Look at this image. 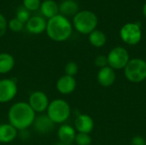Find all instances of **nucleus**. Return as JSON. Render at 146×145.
I'll return each mask as SVG.
<instances>
[{
    "label": "nucleus",
    "mask_w": 146,
    "mask_h": 145,
    "mask_svg": "<svg viewBox=\"0 0 146 145\" xmlns=\"http://www.w3.org/2000/svg\"><path fill=\"white\" fill-rule=\"evenodd\" d=\"M126 78L133 83H140L146 79L145 61L134 58L129 60L128 63L124 68Z\"/></svg>",
    "instance_id": "obj_5"
},
{
    "label": "nucleus",
    "mask_w": 146,
    "mask_h": 145,
    "mask_svg": "<svg viewBox=\"0 0 146 145\" xmlns=\"http://www.w3.org/2000/svg\"><path fill=\"white\" fill-rule=\"evenodd\" d=\"M30 12L26 9L24 7L22 8H20L17 12H16V16L15 18L18 19L21 22H22L23 24H26L27 22V21L30 19Z\"/></svg>",
    "instance_id": "obj_25"
},
{
    "label": "nucleus",
    "mask_w": 146,
    "mask_h": 145,
    "mask_svg": "<svg viewBox=\"0 0 146 145\" xmlns=\"http://www.w3.org/2000/svg\"><path fill=\"white\" fill-rule=\"evenodd\" d=\"M18 134V131L9 123L0 125V143L9 144L13 142Z\"/></svg>",
    "instance_id": "obj_16"
},
{
    "label": "nucleus",
    "mask_w": 146,
    "mask_h": 145,
    "mask_svg": "<svg viewBox=\"0 0 146 145\" xmlns=\"http://www.w3.org/2000/svg\"><path fill=\"white\" fill-rule=\"evenodd\" d=\"M132 145H146L145 139L141 136H135L132 138Z\"/></svg>",
    "instance_id": "obj_28"
},
{
    "label": "nucleus",
    "mask_w": 146,
    "mask_h": 145,
    "mask_svg": "<svg viewBox=\"0 0 146 145\" xmlns=\"http://www.w3.org/2000/svg\"><path fill=\"white\" fill-rule=\"evenodd\" d=\"M15 61L9 53H0V74H6L11 72L15 67Z\"/></svg>",
    "instance_id": "obj_18"
},
{
    "label": "nucleus",
    "mask_w": 146,
    "mask_h": 145,
    "mask_svg": "<svg viewBox=\"0 0 146 145\" xmlns=\"http://www.w3.org/2000/svg\"><path fill=\"white\" fill-rule=\"evenodd\" d=\"M23 7L27 9L29 12L36 11L39 9L41 5V0H23L22 1Z\"/></svg>",
    "instance_id": "obj_22"
},
{
    "label": "nucleus",
    "mask_w": 146,
    "mask_h": 145,
    "mask_svg": "<svg viewBox=\"0 0 146 145\" xmlns=\"http://www.w3.org/2000/svg\"><path fill=\"white\" fill-rule=\"evenodd\" d=\"M107 58L109 67L114 70L124 69L129 62V54L125 48L115 47L110 51Z\"/></svg>",
    "instance_id": "obj_6"
},
{
    "label": "nucleus",
    "mask_w": 146,
    "mask_h": 145,
    "mask_svg": "<svg viewBox=\"0 0 146 145\" xmlns=\"http://www.w3.org/2000/svg\"><path fill=\"white\" fill-rule=\"evenodd\" d=\"M107 38L104 32L100 30H94L89 34V42L90 44L97 48L103 47L106 43Z\"/></svg>",
    "instance_id": "obj_20"
},
{
    "label": "nucleus",
    "mask_w": 146,
    "mask_h": 145,
    "mask_svg": "<svg viewBox=\"0 0 146 145\" xmlns=\"http://www.w3.org/2000/svg\"><path fill=\"white\" fill-rule=\"evenodd\" d=\"M47 21L43 16L34 15L31 16L27 22L25 24L26 29L32 34H40L46 30Z\"/></svg>",
    "instance_id": "obj_11"
},
{
    "label": "nucleus",
    "mask_w": 146,
    "mask_h": 145,
    "mask_svg": "<svg viewBox=\"0 0 146 145\" xmlns=\"http://www.w3.org/2000/svg\"><path fill=\"white\" fill-rule=\"evenodd\" d=\"M76 136L75 129L70 125L63 124L62 125L57 131V137L60 143L66 144H72L74 142V138Z\"/></svg>",
    "instance_id": "obj_15"
},
{
    "label": "nucleus",
    "mask_w": 146,
    "mask_h": 145,
    "mask_svg": "<svg viewBox=\"0 0 146 145\" xmlns=\"http://www.w3.org/2000/svg\"><path fill=\"white\" fill-rule=\"evenodd\" d=\"M36 118V113L26 102L14 103L9 109V123L17 131H25L33 126Z\"/></svg>",
    "instance_id": "obj_1"
},
{
    "label": "nucleus",
    "mask_w": 146,
    "mask_h": 145,
    "mask_svg": "<svg viewBox=\"0 0 146 145\" xmlns=\"http://www.w3.org/2000/svg\"><path fill=\"white\" fill-rule=\"evenodd\" d=\"M120 36L126 44L130 45L137 44L142 38L139 25L136 23L125 24L120 31Z\"/></svg>",
    "instance_id": "obj_7"
},
{
    "label": "nucleus",
    "mask_w": 146,
    "mask_h": 145,
    "mask_svg": "<svg viewBox=\"0 0 146 145\" xmlns=\"http://www.w3.org/2000/svg\"><path fill=\"white\" fill-rule=\"evenodd\" d=\"M145 62H146V59H145Z\"/></svg>",
    "instance_id": "obj_32"
},
{
    "label": "nucleus",
    "mask_w": 146,
    "mask_h": 145,
    "mask_svg": "<svg viewBox=\"0 0 146 145\" xmlns=\"http://www.w3.org/2000/svg\"><path fill=\"white\" fill-rule=\"evenodd\" d=\"M56 145H72V144H62V143H58L57 144H56Z\"/></svg>",
    "instance_id": "obj_30"
},
{
    "label": "nucleus",
    "mask_w": 146,
    "mask_h": 145,
    "mask_svg": "<svg viewBox=\"0 0 146 145\" xmlns=\"http://www.w3.org/2000/svg\"><path fill=\"white\" fill-rule=\"evenodd\" d=\"M76 85L77 83L74 77L68 76L66 74L61 76L57 79L56 84L57 91L62 95H68L73 93L76 89Z\"/></svg>",
    "instance_id": "obj_10"
},
{
    "label": "nucleus",
    "mask_w": 146,
    "mask_h": 145,
    "mask_svg": "<svg viewBox=\"0 0 146 145\" xmlns=\"http://www.w3.org/2000/svg\"><path fill=\"white\" fill-rule=\"evenodd\" d=\"M59 12L64 16H74L79 12V5L74 0H63L59 4Z\"/></svg>",
    "instance_id": "obj_19"
},
{
    "label": "nucleus",
    "mask_w": 146,
    "mask_h": 145,
    "mask_svg": "<svg viewBox=\"0 0 146 145\" xmlns=\"http://www.w3.org/2000/svg\"><path fill=\"white\" fill-rule=\"evenodd\" d=\"M74 142L76 143L77 145H91L92 138H91L90 134L78 132L75 136Z\"/></svg>",
    "instance_id": "obj_21"
},
{
    "label": "nucleus",
    "mask_w": 146,
    "mask_h": 145,
    "mask_svg": "<svg viewBox=\"0 0 146 145\" xmlns=\"http://www.w3.org/2000/svg\"><path fill=\"white\" fill-rule=\"evenodd\" d=\"M28 104L35 113H44L48 109L50 100L44 92L36 91L30 95Z\"/></svg>",
    "instance_id": "obj_9"
},
{
    "label": "nucleus",
    "mask_w": 146,
    "mask_h": 145,
    "mask_svg": "<svg viewBox=\"0 0 146 145\" xmlns=\"http://www.w3.org/2000/svg\"><path fill=\"white\" fill-rule=\"evenodd\" d=\"M94 63L98 68H105L108 65V58L104 55H99L95 58Z\"/></svg>",
    "instance_id": "obj_26"
},
{
    "label": "nucleus",
    "mask_w": 146,
    "mask_h": 145,
    "mask_svg": "<svg viewBox=\"0 0 146 145\" xmlns=\"http://www.w3.org/2000/svg\"><path fill=\"white\" fill-rule=\"evenodd\" d=\"M42 1H44V0H42Z\"/></svg>",
    "instance_id": "obj_31"
},
{
    "label": "nucleus",
    "mask_w": 146,
    "mask_h": 145,
    "mask_svg": "<svg viewBox=\"0 0 146 145\" xmlns=\"http://www.w3.org/2000/svg\"><path fill=\"white\" fill-rule=\"evenodd\" d=\"M33 126L38 133L46 134L53 130L55 124L47 116V115H42L35 118Z\"/></svg>",
    "instance_id": "obj_13"
},
{
    "label": "nucleus",
    "mask_w": 146,
    "mask_h": 145,
    "mask_svg": "<svg viewBox=\"0 0 146 145\" xmlns=\"http://www.w3.org/2000/svg\"><path fill=\"white\" fill-rule=\"evenodd\" d=\"M98 25L97 15L90 10L79 11L73 18V26L81 34H90L96 30Z\"/></svg>",
    "instance_id": "obj_4"
},
{
    "label": "nucleus",
    "mask_w": 146,
    "mask_h": 145,
    "mask_svg": "<svg viewBox=\"0 0 146 145\" xmlns=\"http://www.w3.org/2000/svg\"><path fill=\"white\" fill-rule=\"evenodd\" d=\"M98 82L104 87H109L112 85L115 80V73L113 68L107 66L103 68L98 73Z\"/></svg>",
    "instance_id": "obj_14"
},
{
    "label": "nucleus",
    "mask_w": 146,
    "mask_h": 145,
    "mask_svg": "<svg viewBox=\"0 0 146 145\" xmlns=\"http://www.w3.org/2000/svg\"><path fill=\"white\" fill-rule=\"evenodd\" d=\"M71 109L68 103L63 99H55L50 102L46 110L47 116L54 124H62L70 116Z\"/></svg>",
    "instance_id": "obj_3"
},
{
    "label": "nucleus",
    "mask_w": 146,
    "mask_h": 145,
    "mask_svg": "<svg viewBox=\"0 0 146 145\" xmlns=\"http://www.w3.org/2000/svg\"><path fill=\"white\" fill-rule=\"evenodd\" d=\"M45 32L51 40L63 42L70 38L73 32V26L66 16L58 14L47 21Z\"/></svg>",
    "instance_id": "obj_2"
},
{
    "label": "nucleus",
    "mask_w": 146,
    "mask_h": 145,
    "mask_svg": "<svg viewBox=\"0 0 146 145\" xmlns=\"http://www.w3.org/2000/svg\"><path fill=\"white\" fill-rule=\"evenodd\" d=\"M64 71H65V74L66 75L74 77L78 73L79 67H78V65H77L76 62H68L65 65Z\"/></svg>",
    "instance_id": "obj_24"
},
{
    "label": "nucleus",
    "mask_w": 146,
    "mask_h": 145,
    "mask_svg": "<svg viewBox=\"0 0 146 145\" xmlns=\"http://www.w3.org/2000/svg\"><path fill=\"white\" fill-rule=\"evenodd\" d=\"M8 29V21L3 15L0 13V38L3 37Z\"/></svg>",
    "instance_id": "obj_27"
},
{
    "label": "nucleus",
    "mask_w": 146,
    "mask_h": 145,
    "mask_svg": "<svg viewBox=\"0 0 146 145\" xmlns=\"http://www.w3.org/2000/svg\"><path fill=\"white\" fill-rule=\"evenodd\" d=\"M18 91L16 82L12 79H0V103L12 101Z\"/></svg>",
    "instance_id": "obj_8"
},
{
    "label": "nucleus",
    "mask_w": 146,
    "mask_h": 145,
    "mask_svg": "<svg viewBox=\"0 0 146 145\" xmlns=\"http://www.w3.org/2000/svg\"><path fill=\"white\" fill-rule=\"evenodd\" d=\"M39 10L43 17L49 20L59 14V4L54 0H44L41 2Z\"/></svg>",
    "instance_id": "obj_17"
},
{
    "label": "nucleus",
    "mask_w": 146,
    "mask_h": 145,
    "mask_svg": "<svg viewBox=\"0 0 146 145\" xmlns=\"http://www.w3.org/2000/svg\"><path fill=\"white\" fill-rule=\"evenodd\" d=\"M143 14H144L145 17L146 18V3H145V5H144V8H143Z\"/></svg>",
    "instance_id": "obj_29"
},
{
    "label": "nucleus",
    "mask_w": 146,
    "mask_h": 145,
    "mask_svg": "<svg viewBox=\"0 0 146 145\" xmlns=\"http://www.w3.org/2000/svg\"><path fill=\"white\" fill-rule=\"evenodd\" d=\"M74 127L78 132L90 134L94 128V121L90 115L81 114L75 118Z\"/></svg>",
    "instance_id": "obj_12"
},
{
    "label": "nucleus",
    "mask_w": 146,
    "mask_h": 145,
    "mask_svg": "<svg viewBox=\"0 0 146 145\" xmlns=\"http://www.w3.org/2000/svg\"><path fill=\"white\" fill-rule=\"evenodd\" d=\"M24 26H25V24H23L22 22H21L15 17V18H12L8 22V28H9L12 32H21L24 28Z\"/></svg>",
    "instance_id": "obj_23"
}]
</instances>
